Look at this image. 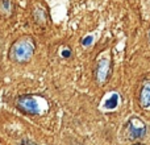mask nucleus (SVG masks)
<instances>
[{
  "label": "nucleus",
  "instance_id": "f257e3e1",
  "mask_svg": "<svg viewBox=\"0 0 150 145\" xmlns=\"http://www.w3.org/2000/svg\"><path fill=\"white\" fill-rule=\"evenodd\" d=\"M34 53V44L30 38L23 37L12 45L9 50V57L15 62H28Z\"/></svg>",
  "mask_w": 150,
  "mask_h": 145
},
{
  "label": "nucleus",
  "instance_id": "f03ea898",
  "mask_svg": "<svg viewBox=\"0 0 150 145\" xmlns=\"http://www.w3.org/2000/svg\"><path fill=\"white\" fill-rule=\"evenodd\" d=\"M17 108L29 115H41L46 107V102L36 95H23L17 99Z\"/></svg>",
  "mask_w": 150,
  "mask_h": 145
},
{
  "label": "nucleus",
  "instance_id": "7ed1b4c3",
  "mask_svg": "<svg viewBox=\"0 0 150 145\" xmlns=\"http://www.w3.org/2000/svg\"><path fill=\"white\" fill-rule=\"evenodd\" d=\"M128 132H129V137L132 140H137V139H141L145 136L146 127L140 119L133 117V119H130L129 125H128Z\"/></svg>",
  "mask_w": 150,
  "mask_h": 145
},
{
  "label": "nucleus",
  "instance_id": "20e7f679",
  "mask_svg": "<svg viewBox=\"0 0 150 145\" xmlns=\"http://www.w3.org/2000/svg\"><path fill=\"white\" fill-rule=\"evenodd\" d=\"M109 70H111V62H109L108 58H101L98 62V66H96V79L98 82L103 83L107 80L109 75Z\"/></svg>",
  "mask_w": 150,
  "mask_h": 145
},
{
  "label": "nucleus",
  "instance_id": "39448f33",
  "mask_svg": "<svg viewBox=\"0 0 150 145\" xmlns=\"http://www.w3.org/2000/svg\"><path fill=\"white\" fill-rule=\"evenodd\" d=\"M140 104L142 108H150V82L145 83L140 92Z\"/></svg>",
  "mask_w": 150,
  "mask_h": 145
},
{
  "label": "nucleus",
  "instance_id": "423d86ee",
  "mask_svg": "<svg viewBox=\"0 0 150 145\" xmlns=\"http://www.w3.org/2000/svg\"><path fill=\"white\" fill-rule=\"evenodd\" d=\"M119 106V95L117 94H112L104 103V108L105 109H115Z\"/></svg>",
  "mask_w": 150,
  "mask_h": 145
},
{
  "label": "nucleus",
  "instance_id": "0eeeda50",
  "mask_svg": "<svg viewBox=\"0 0 150 145\" xmlns=\"http://www.w3.org/2000/svg\"><path fill=\"white\" fill-rule=\"evenodd\" d=\"M12 12V3L11 0H1L0 1V13L3 16H9Z\"/></svg>",
  "mask_w": 150,
  "mask_h": 145
},
{
  "label": "nucleus",
  "instance_id": "6e6552de",
  "mask_svg": "<svg viewBox=\"0 0 150 145\" xmlns=\"http://www.w3.org/2000/svg\"><path fill=\"white\" fill-rule=\"evenodd\" d=\"M92 36H87L86 38H83V41H82V44L84 45V46H88V45H91V42H92Z\"/></svg>",
  "mask_w": 150,
  "mask_h": 145
},
{
  "label": "nucleus",
  "instance_id": "1a4fd4ad",
  "mask_svg": "<svg viewBox=\"0 0 150 145\" xmlns=\"http://www.w3.org/2000/svg\"><path fill=\"white\" fill-rule=\"evenodd\" d=\"M70 54H71L70 50H63L62 52V57H65V58H69L70 57Z\"/></svg>",
  "mask_w": 150,
  "mask_h": 145
},
{
  "label": "nucleus",
  "instance_id": "9d476101",
  "mask_svg": "<svg viewBox=\"0 0 150 145\" xmlns=\"http://www.w3.org/2000/svg\"><path fill=\"white\" fill-rule=\"evenodd\" d=\"M149 41H150V31H149Z\"/></svg>",
  "mask_w": 150,
  "mask_h": 145
}]
</instances>
